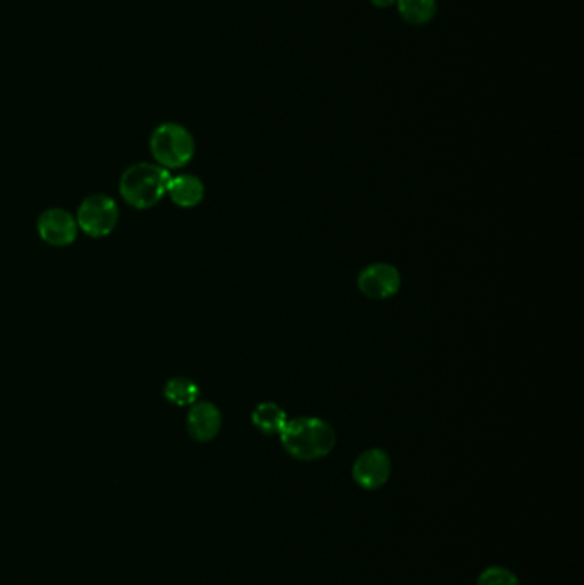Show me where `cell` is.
Returning a JSON list of instances; mask_svg holds the SVG:
<instances>
[{
  "label": "cell",
  "mask_w": 584,
  "mask_h": 585,
  "mask_svg": "<svg viewBox=\"0 0 584 585\" xmlns=\"http://www.w3.org/2000/svg\"><path fill=\"white\" fill-rule=\"evenodd\" d=\"M252 423L264 435H280L287 425V413L275 402H263L252 413Z\"/></svg>",
  "instance_id": "10"
},
{
  "label": "cell",
  "mask_w": 584,
  "mask_h": 585,
  "mask_svg": "<svg viewBox=\"0 0 584 585\" xmlns=\"http://www.w3.org/2000/svg\"><path fill=\"white\" fill-rule=\"evenodd\" d=\"M401 274L391 264H370L358 274V288L370 300H386L400 291Z\"/></svg>",
  "instance_id": "6"
},
{
  "label": "cell",
  "mask_w": 584,
  "mask_h": 585,
  "mask_svg": "<svg viewBox=\"0 0 584 585\" xmlns=\"http://www.w3.org/2000/svg\"><path fill=\"white\" fill-rule=\"evenodd\" d=\"M76 223L90 237H107L119 223L117 202L107 195H91L79 206Z\"/></svg>",
  "instance_id": "4"
},
{
  "label": "cell",
  "mask_w": 584,
  "mask_h": 585,
  "mask_svg": "<svg viewBox=\"0 0 584 585\" xmlns=\"http://www.w3.org/2000/svg\"><path fill=\"white\" fill-rule=\"evenodd\" d=\"M398 12L406 23L424 26L436 18L437 0H396Z\"/></svg>",
  "instance_id": "11"
},
{
  "label": "cell",
  "mask_w": 584,
  "mask_h": 585,
  "mask_svg": "<svg viewBox=\"0 0 584 585\" xmlns=\"http://www.w3.org/2000/svg\"><path fill=\"white\" fill-rule=\"evenodd\" d=\"M167 194L177 206L196 207L203 201L204 185L194 175H180V177L170 178Z\"/></svg>",
  "instance_id": "9"
},
{
  "label": "cell",
  "mask_w": 584,
  "mask_h": 585,
  "mask_svg": "<svg viewBox=\"0 0 584 585\" xmlns=\"http://www.w3.org/2000/svg\"><path fill=\"white\" fill-rule=\"evenodd\" d=\"M281 445L297 461H317L331 454L336 445V432L328 421L319 418H297L288 421L280 433Z\"/></svg>",
  "instance_id": "1"
},
{
  "label": "cell",
  "mask_w": 584,
  "mask_h": 585,
  "mask_svg": "<svg viewBox=\"0 0 584 585\" xmlns=\"http://www.w3.org/2000/svg\"><path fill=\"white\" fill-rule=\"evenodd\" d=\"M38 233L43 242L66 247L78 237V223L64 209H48L38 219Z\"/></svg>",
  "instance_id": "7"
},
{
  "label": "cell",
  "mask_w": 584,
  "mask_h": 585,
  "mask_svg": "<svg viewBox=\"0 0 584 585\" xmlns=\"http://www.w3.org/2000/svg\"><path fill=\"white\" fill-rule=\"evenodd\" d=\"M170 178L163 166L138 163L127 168L120 178V194L132 207L149 209L165 197Z\"/></svg>",
  "instance_id": "2"
},
{
  "label": "cell",
  "mask_w": 584,
  "mask_h": 585,
  "mask_svg": "<svg viewBox=\"0 0 584 585\" xmlns=\"http://www.w3.org/2000/svg\"><path fill=\"white\" fill-rule=\"evenodd\" d=\"M477 585H521L518 577L504 567H489L478 577Z\"/></svg>",
  "instance_id": "13"
},
{
  "label": "cell",
  "mask_w": 584,
  "mask_h": 585,
  "mask_svg": "<svg viewBox=\"0 0 584 585\" xmlns=\"http://www.w3.org/2000/svg\"><path fill=\"white\" fill-rule=\"evenodd\" d=\"M370 4L379 7V9H388L396 4V0H370Z\"/></svg>",
  "instance_id": "14"
},
{
  "label": "cell",
  "mask_w": 584,
  "mask_h": 585,
  "mask_svg": "<svg viewBox=\"0 0 584 585\" xmlns=\"http://www.w3.org/2000/svg\"><path fill=\"white\" fill-rule=\"evenodd\" d=\"M165 397L175 406H192L199 397V387L192 380L175 377L165 385Z\"/></svg>",
  "instance_id": "12"
},
{
  "label": "cell",
  "mask_w": 584,
  "mask_h": 585,
  "mask_svg": "<svg viewBox=\"0 0 584 585\" xmlns=\"http://www.w3.org/2000/svg\"><path fill=\"white\" fill-rule=\"evenodd\" d=\"M151 153L163 168H182L196 153L191 132L179 124L167 122L156 127L151 136Z\"/></svg>",
  "instance_id": "3"
},
{
  "label": "cell",
  "mask_w": 584,
  "mask_h": 585,
  "mask_svg": "<svg viewBox=\"0 0 584 585\" xmlns=\"http://www.w3.org/2000/svg\"><path fill=\"white\" fill-rule=\"evenodd\" d=\"M352 476L360 488L379 490L391 476V457L381 449L365 450L353 464Z\"/></svg>",
  "instance_id": "5"
},
{
  "label": "cell",
  "mask_w": 584,
  "mask_h": 585,
  "mask_svg": "<svg viewBox=\"0 0 584 585\" xmlns=\"http://www.w3.org/2000/svg\"><path fill=\"white\" fill-rule=\"evenodd\" d=\"M187 430L197 442H209L220 433L221 413L211 402H196L192 404L187 416Z\"/></svg>",
  "instance_id": "8"
}]
</instances>
